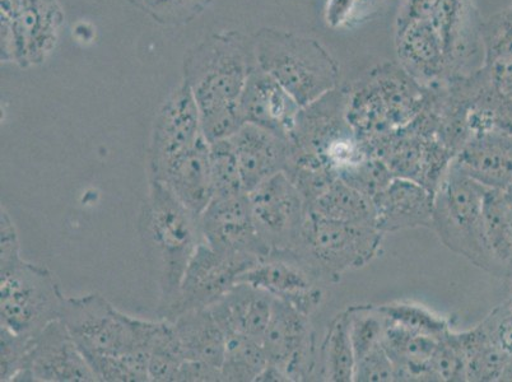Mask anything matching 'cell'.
I'll return each instance as SVG.
<instances>
[{"label": "cell", "mask_w": 512, "mask_h": 382, "mask_svg": "<svg viewBox=\"0 0 512 382\" xmlns=\"http://www.w3.org/2000/svg\"><path fill=\"white\" fill-rule=\"evenodd\" d=\"M256 67L253 35L236 30L213 32L185 51L183 81L197 102L209 143L230 138L245 124L240 101Z\"/></svg>", "instance_id": "6da1fadb"}, {"label": "cell", "mask_w": 512, "mask_h": 382, "mask_svg": "<svg viewBox=\"0 0 512 382\" xmlns=\"http://www.w3.org/2000/svg\"><path fill=\"white\" fill-rule=\"evenodd\" d=\"M139 228L155 259L160 284L157 314L162 319L174 305L186 267L203 241L200 218L185 208L166 185L150 180Z\"/></svg>", "instance_id": "7a4b0ae2"}, {"label": "cell", "mask_w": 512, "mask_h": 382, "mask_svg": "<svg viewBox=\"0 0 512 382\" xmlns=\"http://www.w3.org/2000/svg\"><path fill=\"white\" fill-rule=\"evenodd\" d=\"M258 67L281 85L301 107L339 88L341 68L313 37L264 27L253 35Z\"/></svg>", "instance_id": "3957f363"}, {"label": "cell", "mask_w": 512, "mask_h": 382, "mask_svg": "<svg viewBox=\"0 0 512 382\" xmlns=\"http://www.w3.org/2000/svg\"><path fill=\"white\" fill-rule=\"evenodd\" d=\"M346 92V116L367 144L407 127L425 109L428 91L400 68L383 64Z\"/></svg>", "instance_id": "277c9868"}, {"label": "cell", "mask_w": 512, "mask_h": 382, "mask_svg": "<svg viewBox=\"0 0 512 382\" xmlns=\"http://www.w3.org/2000/svg\"><path fill=\"white\" fill-rule=\"evenodd\" d=\"M60 320L90 362L100 357H116L144 352L150 346L157 321L124 314L99 293L65 297Z\"/></svg>", "instance_id": "5b68a950"}, {"label": "cell", "mask_w": 512, "mask_h": 382, "mask_svg": "<svg viewBox=\"0 0 512 382\" xmlns=\"http://www.w3.org/2000/svg\"><path fill=\"white\" fill-rule=\"evenodd\" d=\"M384 234L374 226L328 220L309 211L292 254L320 281L338 282L379 254Z\"/></svg>", "instance_id": "8992f818"}, {"label": "cell", "mask_w": 512, "mask_h": 382, "mask_svg": "<svg viewBox=\"0 0 512 382\" xmlns=\"http://www.w3.org/2000/svg\"><path fill=\"white\" fill-rule=\"evenodd\" d=\"M486 191L487 188L450 163L435 190L432 230L450 251L495 274L483 234Z\"/></svg>", "instance_id": "52a82bcc"}, {"label": "cell", "mask_w": 512, "mask_h": 382, "mask_svg": "<svg viewBox=\"0 0 512 382\" xmlns=\"http://www.w3.org/2000/svg\"><path fill=\"white\" fill-rule=\"evenodd\" d=\"M0 25V60L27 69L58 48L65 15L58 0H0Z\"/></svg>", "instance_id": "ba28073f"}, {"label": "cell", "mask_w": 512, "mask_h": 382, "mask_svg": "<svg viewBox=\"0 0 512 382\" xmlns=\"http://www.w3.org/2000/svg\"><path fill=\"white\" fill-rule=\"evenodd\" d=\"M65 297L53 273L44 265L22 259L0 273L2 326L22 335H36L59 320Z\"/></svg>", "instance_id": "9c48e42d"}, {"label": "cell", "mask_w": 512, "mask_h": 382, "mask_svg": "<svg viewBox=\"0 0 512 382\" xmlns=\"http://www.w3.org/2000/svg\"><path fill=\"white\" fill-rule=\"evenodd\" d=\"M397 17L418 18L434 27L448 54L449 82L472 76L482 68L483 20L474 0H403Z\"/></svg>", "instance_id": "30bf717a"}, {"label": "cell", "mask_w": 512, "mask_h": 382, "mask_svg": "<svg viewBox=\"0 0 512 382\" xmlns=\"http://www.w3.org/2000/svg\"><path fill=\"white\" fill-rule=\"evenodd\" d=\"M248 194L256 230L271 255L292 253L309 214L299 189L279 172Z\"/></svg>", "instance_id": "8fae6325"}, {"label": "cell", "mask_w": 512, "mask_h": 382, "mask_svg": "<svg viewBox=\"0 0 512 382\" xmlns=\"http://www.w3.org/2000/svg\"><path fill=\"white\" fill-rule=\"evenodd\" d=\"M259 262L249 256L221 253L200 242L186 267L178 297L162 319L171 321L183 312L211 307Z\"/></svg>", "instance_id": "7c38bea8"}, {"label": "cell", "mask_w": 512, "mask_h": 382, "mask_svg": "<svg viewBox=\"0 0 512 382\" xmlns=\"http://www.w3.org/2000/svg\"><path fill=\"white\" fill-rule=\"evenodd\" d=\"M204 137L197 102L181 79L162 102L153 121L148 147V177L158 180L167 167Z\"/></svg>", "instance_id": "4fadbf2b"}, {"label": "cell", "mask_w": 512, "mask_h": 382, "mask_svg": "<svg viewBox=\"0 0 512 382\" xmlns=\"http://www.w3.org/2000/svg\"><path fill=\"white\" fill-rule=\"evenodd\" d=\"M262 346L268 363L285 372L290 382L319 380L310 316L288 302L274 298Z\"/></svg>", "instance_id": "5bb4252c"}, {"label": "cell", "mask_w": 512, "mask_h": 382, "mask_svg": "<svg viewBox=\"0 0 512 382\" xmlns=\"http://www.w3.org/2000/svg\"><path fill=\"white\" fill-rule=\"evenodd\" d=\"M99 381L62 320L45 326L32 339L25 370L15 382Z\"/></svg>", "instance_id": "9a60e30c"}, {"label": "cell", "mask_w": 512, "mask_h": 382, "mask_svg": "<svg viewBox=\"0 0 512 382\" xmlns=\"http://www.w3.org/2000/svg\"><path fill=\"white\" fill-rule=\"evenodd\" d=\"M203 241L221 253L263 260L271 255L256 230L248 193L214 198L200 216Z\"/></svg>", "instance_id": "2e32d148"}, {"label": "cell", "mask_w": 512, "mask_h": 382, "mask_svg": "<svg viewBox=\"0 0 512 382\" xmlns=\"http://www.w3.org/2000/svg\"><path fill=\"white\" fill-rule=\"evenodd\" d=\"M394 46L400 68L426 90H437L450 81L444 41L425 20L395 18Z\"/></svg>", "instance_id": "e0dca14e"}, {"label": "cell", "mask_w": 512, "mask_h": 382, "mask_svg": "<svg viewBox=\"0 0 512 382\" xmlns=\"http://www.w3.org/2000/svg\"><path fill=\"white\" fill-rule=\"evenodd\" d=\"M239 282L258 287L307 316L318 309L324 298L320 279L292 254L269 255L242 274Z\"/></svg>", "instance_id": "ac0fdd59"}, {"label": "cell", "mask_w": 512, "mask_h": 382, "mask_svg": "<svg viewBox=\"0 0 512 382\" xmlns=\"http://www.w3.org/2000/svg\"><path fill=\"white\" fill-rule=\"evenodd\" d=\"M241 114L245 123L290 139L302 107L276 79L256 67L242 92Z\"/></svg>", "instance_id": "d6986e66"}, {"label": "cell", "mask_w": 512, "mask_h": 382, "mask_svg": "<svg viewBox=\"0 0 512 382\" xmlns=\"http://www.w3.org/2000/svg\"><path fill=\"white\" fill-rule=\"evenodd\" d=\"M376 227L383 234L434 227L435 193L417 181L395 176L374 199Z\"/></svg>", "instance_id": "ffe728a7"}, {"label": "cell", "mask_w": 512, "mask_h": 382, "mask_svg": "<svg viewBox=\"0 0 512 382\" xmlns=\"http://www.w3.org/2000/svg\"><path fill=\"white\" fill-rule=\"evenodd\" d=\"M230 141L239 161L246 193L279 172H285L290 162V139L256 125L245 123L231 135Z\"/></svg>", "instance_id": "44dd1931"}, {"label": "cell", "mask_w": 512, "mask_h": 382, "mask_svg": "<svg viewBox=\"0 0 512 382\" xmlns=\"http://www.w3.org/2000/svg\"><path fill=\"white\" fill-rule=\"evenodd\" d=\"M451 163L484 188L505 191L512 185V134L470 138Z\"/></svg>", "instance_id": "7402d4cb"}, {"label": "cell", "mask_w": 512, "mask_h": 382, "mask_svg": "<svg viewBox=\"0 0 512 382\" xmlns=\"http://www.w3.org/2000/svg\"><path fill=\"white\" fill-rule=\"evenodd\" d=\"M274 297L249 283H236L227 295L209 307L226 337L239 334L262 343L271 320Z\"/></svg>", "instance_id": "603a6c76"}, {"label": "cell", "mask_w": 512, "mask_h": 382, "mask_svg": "<svg viewBox=\"0 0 512 382\" xmlns=\"http://www.w3.org/2000/svg\"><path fill=\"white\" fill-rule=\"evenodd\" d=\"M185 208L202 216L213 200L211 143L206 137L171 163L160 179Z\"/></svg>", "instance_id": "cb8c5ba5"}, {"label": "cell", "mask_w": 512, "mask_h": 382, "mask_svg": "<svg viewBox=\"0 0 512 382\" xmlns=\"http://www.w3.org/2000/svg\"><path fill=\"white\" fill-rule=\"evenodd\" d=\"M437 344L435 338L408 332L385 320L383 346L393 362L395 381L434 382L432 360Z\"/></svg>", "instance_id": "d4e9b609"}, {"label": "cell", "mask_w": 512, "mask_h": 382, "mask_svg": "<svg viewBox=\"0 0 512 382\" xmlns=\"http://www.w3.org/2000/svg\"><path fill=\"white\" fill-rule=\"evenodd\" d=\"M482 72L493 90L512 102V11L502 9L482 22Z\"/></svg>", "instance_id": "484cf974"}, {"label": "cell", "mask_w": 512, "mask_h": 382, "mask_svg": "<svg viewBox=\"0 0 512 382\" xmlns=\"http://www.w3.org/2000/svg\"><path fill=\"white\" fill-rule=\"evenodd\" d=\"M171 323L183 346L186 360L208 363L221 370L227 337L209 307L183 312Z\"/></svg>", "instance_id": "4316f807"}, {"label": "cell", "mask_w": 512, "mask_h": 382, "mask_svg": "<svg viewBox=\"0 0 512 382\" xmlns=\"http://www.w3.org/2000/svg\"><path fill=\"white\" fill-rule=\"evenodd\" d=\"M483 234L495 274H510L512 207L505 191L487 189L483 202Z\"/></svg>", "instance_id": "83f0119b"}, {"label": "cell", "mask_w": 512, "mask_h": 382, "mask_svg": "<svg viewBox=\"0 0 512 382\" xmlns=\"http://www.w3.org/2000/svg\"><path fill=\"white\" fill-rule=\"evenodd\" d=\"M309 211L332 221L376 227L374 200L338 176L310 204Z\"/></svg>", "instance_id": "f1b7e54d"}, {"label": "cell", "mask_w": 512, "mask_h": 382, "mask_svg": "<svg viewBox=\"0 0 512 382\" xmlns=\"http://www.w3.org/2000/svg\"><path fill=\"white\" fill-rule=\"evenodd\" d=\"M467 365V381H501L511 360L481 323L465 332H455Z\"/></svg>", "instance_id": "f546056e"}, {"label": "cell", "mask_w": 512, "mask_h": 382, "mask_svg": "<svg viewBox=\"0 0 512 382\" xmlns=\"http://www.w3.org/2000/svg\"><path fill=\"white\" fill-rule=\"evenodd\" d=\"M356 356L349 335L346 310L328 325L319 356V379L330 382H353Z\"/></svg>", "instance_id": "4dcf8cb0"}, {"label": "cell", "mask_w": 512, "mask_h": 382, "mask_svg": "<svg viewBox=\"0 0 512 382\" xmlns=\"http://www.w3.org/2000/svg\"><path fill=\"white\" fill-rule=\"evenodd\" d=\"M268 365L262 343L244 335L227 337L221 366L222 381L255 382Z\"/></svg>", "instance_id": "1f68e13d"}, {"label": "cell", "mask_w": 512, "mask_h": 382, "mask_svg": "<svg viewBox=\"0 0 512 382\" xmlns=\"http://www.w3.org/2000/svg\"><path fill=\"white\" fill-rule=\"evenodd\" d=\"M186 357L174 324L161 319L157 323L150 346L148 376L152 382H176Z\"/></svg>", "instance_id": "d6a6232c"}, {"label": "cell", "mask_w": 512, "mask_h": 382, "mask_svg": "<svg viewBox=\"0 0 512 382\" xmlns=\"http://www.w3.org/2000/svg\"><path fill=\"white\" fill-rule=\"evenodd\" d=\"M386 321L408 332L426 335V337L440 340L448 335L451 323L445 316L428 309V307L414 304V302L397 301L377 306Z\"/></svg>", "instance_id": "836d02e7"}, {"label": "cell", "mask_w": 512, "mask_h": 382, "mask_svg": "<svg viewBox=\"0 0 512 382\" xmlns=\"http://www.w3.org/2000/svg\"><path fill=\"white\" fill-rule=\"evenodd\" d=\"M356 361L383 344L385 319L375 305H352L346 309Z\"/></svg>", "instance_id": "e575fe53"}, {"label": "cell", "mask_w": 512, "mask_h": 382, "mask_svg": "<svg viewBox=\"0 0 512 382\" xmlns=\"http://www.w3.org/2000/svg\"><path fill=\"white\" fill-rule=\"evenodd\" d=\"M211 172L213 199L246 193L239 161L230 138L211 143Z\"/></svg>", "instance_id": "d590c367"}, {"label": "cell", "mask_w": 512, "mask_h": 382, "mask_svg": "<svg viewBox=\"0 0 512 382\" xmlns=\"http://www.w3.org/2000/svg\"><path fill=\"white\" fill-rule=\"evenodd\" d=\"M337 176L371 199L383 191L395 177L388 165L374 155L339 171Z\"/></svg>", "instance_id": "8d00e7d4"}, {"label": "cell", "mask_w": 512, "mask_h": 382, "mask_svg": "<svg viewBox=\"0 0 512 382\" xmlns=\"http://www.w3.org/2000/svg\"><path fill=\"white\" fill-rule=\"evenodd\" d=\"M389 0H327L325 22L334 30L353 29L370 21Z\"/></svg>", "instance_id": "74e56055"}, {"label": "cell", "mask_w": 512, "mask_h": 382, "mask_svg": "<svg viewBox=\"0 0 512 382\" xmlns=\"http://www.w3.org/2000/svg\"><path fill=\"white\" fill-rule=\"evenodd\" d=\"M213 0H144L142 11L162 26H184L197 20Z\"/></svg>", "instance_id": "f35d334b"}, {"label": "cell", "mask_w": 512, "mask_h": 382, "mask_svg": "<svg viewBox=\"0 0 512 382\" xmlns=\"http://www.w3.org/2000/svg\"><path fill=\"white\" fill-rule=\"evenodd\" d=\"M432 374L435 381L462 382L467 381V365L459 340L454 330L437 344L434 360H432Z\"/></svg>", "instance_id": "ab89813d"}, {"label": "cell", "mask_w": 512, "mask_h": 382, "mask_svg": "<svg viewBox=\"0 0 512 382\" xmlns=\"http://www.w3.org/2000/svg\"><path fill=\"white\" fill-rule=\"evenodd\" d=\"M34 337L35 335L17 334L6 326H2L0 329V343H2L0 381H16L21 372L25 370Z\"/></svg>", "instance_id": "60d3db41"}, {"label": "cell", "mask_w": 512, "mask_h": 382, "mask_svg": "<svg viewBox=\"0 0 512 382\" xmlns=\"http://www.w3.org/2000/svg\"><path fill=\"white\" fill-rule=\"evenodd\" d=\"M395 368L383 344L356 361L353 382H393Z\"/></svg>", "instance_id": "b9f144b4"}, {"label": "cell", "mask_w": 512, "mask_h": 382, "mask_svg": "<svg viewBox=\"0 0 512 382\" xmlns=\"http://www.w3.org/2000/svg\"><path fill=\"white\" fill-rule=\"evenodd\" d=\"M482 324L497 346L512 357V297L498 305Z\"/></svg>", "instance_id": "7bdbcfd3"}, {"label": "cell", "mask_w": 512, "mask_h": 382, "mask_svg": "<svg viewBox=\"0 0 512 382\" xmlns=\"http://www.w3.org/2000/svg\"><path fill=\"white\" fill-rule=\"evenodd\" d=\"M0 235V273H3L22 260L21 242L15 222L4 207L0 214Z\"/></svg>", "instance_id": "ee69618b"}, {"label": "cell", "mask_w": 512, "mask_h": 382, "mask_svg": "<svg viewBox=\"0 0 512 382\" xmlns=\"http://www.w3.org/2000/svg\"><path fill=\"white\" fill-rule=\"evenodd\" d=\"M222 381L220 368L208 363L185 360L180 367L176 382H216Z\"/></svg>", "instance_id": "f6af8a7d"}, {"label": "cell", "mask_w": 512, "mask_h": 382, "mask_svg": "<svg viewBox=\"0 0 512 382\" xmlns=\"http://www.w3.org/2000/svg\"><path fill=\"white\" fill-rule=\"evenodd\" d=\"M501 381H512V357L509 362V365H507V367H506L504 376H502Z\"/></svg>", "instance_id": "bcb514c9"}, {"label": "cell", "mask_w": 512, "mask_h": 382, "mask_svg": "<svg viewBox=\"0 0 512 382\" xmlns=\"http://www.w3.org/2000/svg\"><path fill=\"white\" fill-rule=\"evenodd\" d=\"M128 2L132 3L133 6H136L137 8L141 9L144 0H128Z\"/></svg>", "instance_id": "7dc6e473"}, {"label": "cell", "mask_w": 512, "mask_h": 382, "mask_svg": "<svg viewBox=\"0 0 512 382\" xmlns=\"http://www.w3.org/2000/svg\"><path fill=\"white\" fill-rule=\"evenodd\" d=\"M505 194H506L507 200H509L511 207H512V185L510 186L509 189L505 190Z\"/></svg>", "instance_id": "c3c4849f"}, {"label": "cell", "mask_w": 512, "mask_h": 382, "mask_svg": "<svg viewBox=\"0 0 512 382\" xmlns=\"http://www.w3.org/2000/svg\"><path fill=\"white\" fill-rule=\"evenodd\" d=\"M510 8H511V11H512V3H511V6H510Z\"/></svg>", "instance_id": "681fc988"}]
</instances>
